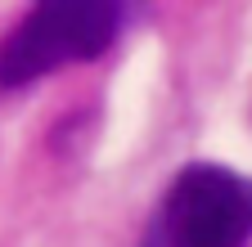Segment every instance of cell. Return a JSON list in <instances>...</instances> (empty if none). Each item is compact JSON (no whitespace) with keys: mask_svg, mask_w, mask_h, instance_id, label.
Segmentation results:
<instances>
[{"mask_svg":"<svg viewBox=\"0 0 252 247\" xmlns=\"http://www.w3.org/2000/svg\"><path fill=\"white\" fill-rule=\"evenodd\" d=\"M162 247H248L252 238V180L216 166L194 162L171 184L158 211Z\"/></svg>","mask_w":252,"mask_h":247,"instance_id":"2","label":"cell"},{"mask_svg":"<svg viewBox=\"0 0 252 247\" xmlns=\"http://www.w3.org/2000/svg\"><path fill=\"white\" fill-rule=\"evenodd\" d=\"M122 27V5H36L0 36V90H23L54 68L99 58Z\"/></svg>","mask_w":252,"mask_h":247,"instance_id":"1","label":"cell"}]
</instances>
